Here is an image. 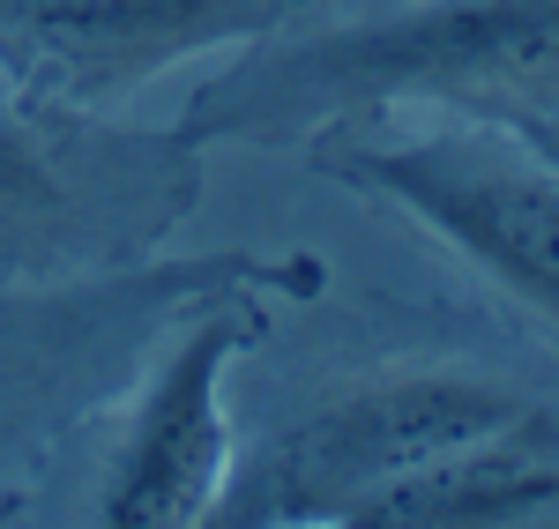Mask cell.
<instances>
[{"instance_id": "obj_4", "label": "cell", "mask_w": 559, "mask_h": 529, "mask_svg": "<svg viewBox=\"0 0 559 529\" xmlns=\"http://www.w3.org/2000/svg\"><path fill=\"white\" fill-rule=\"evenodd\" d=\"M321 291L313 254H202V262H142L90 284H15L0 276V492L31 478L90 410L134 388V365L165 344L179 313L210 291Z\"/></svg>"}, {"instance_id": "obj_1", "label": "cell", "mask_w": 559, "mask_h": 529, "mask_svg": "<svg viewBox=\"0 0 559 529\" xmlns=\"http://www.w3.org/2000/svg\"><path fill=\"white\" fill-rule=\"evenodd\" d=\"M432 105V112H559V0H381L313 15L239 45L187 97V142H306L321 120Z\"/></svg>"}, {"instance_id": "obj_3", "label": "cell", "mask_w": 559, "mask_h": 529, "mask_svg": "<svg viewBox=\"0 0 559 529\" xmlns=\"http://www.w3.org/2000/svg\"><path fill=\"white\" fill-rule=\"evenodd\" d=\"M202 202V142L45 105L0 68V276L90 284L173 247Z\"/></svg>"}, {"instance_id": "obj_2", "label": "cell", "mask_w": 559, "mask_h": 529, "mask_svg": "<svg viewBox=\"0 0 559 529\" xmlns=\"http://www.w3.org/2000/svg\"><path fill=\"white\" fill-rule=\"evenodd\" d=\"M299 157L350 194L395 202L492 291L559 328V157L522 120L381 105L321 120Z\"/></svg>"}, {"instance_id": "obj_5", "label": "cell", "mask_w": 559, "mask_h": 529, "mask_svg": "<svg viewBox=\"0 0 559 529\" xmlns=\"http://www.w3.org/2000/svg\"><path fill=\"white\" fill-rule=\"evenodd\" d=\"M545 402L471 365H388L284 418L254 455H231L210 522H344L366 492L448 447L508 433Z\"/></svg>"}, {"instance_id": "obj_8", "label": "cell", "mask_w": 559, "mask_h": 529, "mask_svg": "<svg viewBox=\"0 0 559 529\" xmlns=\"http://www.w3.org/2000/svg\"><path fill=\"white\" fill-rule=\"evenodd\" d=\"M559 515V433L552 418H522L508 433L448 447L418 470L366 492L344 522L366 529H471V522H552Z\"/></svg>"}, {"instance_id": "obj_7", "label": "cell", "mask_w": 559, "mask_h": 529, "mask_svg": "<svg viewBox=\"0 0 559 529\" xmlns=\"http://www.w3.org/2000/svg\"><path fill=\"white\" fill-rule=\"evenodd\" d=\"M321 0H0V68L45 105L120 112L202 52L247 45Z\"/></svg>"}, {"instance_id": "obj_9", "label": "cell", "mask_w": 559, "mask_h": 529, "mask_svg": "<svg viewBox=\"0 0 559 529\" xmlns=\"http://www.w3.org/2000/svg\"><path fill=\"white\" fill-rule=\"evenodd\" d=\"M522 128H530V134H537V142L559 157V112H545V120H522Z\"/></svg>"}, {"instance_id": "obj_6", "label": "cell", "mask_w": 559, "mask_h": 529, "mask_svg": "<svg viewBox=\"0 0 559 529\" xmlns=\"http://www.w3.org/2000/svg\"><path fill=\"white\" fill-rule=\"evenodd\" d=\"M261 284L210 291L165 328L150 373L134 381L128 433L112 447V470L97 485V522L112 529H187L210 522L231 478V410L224 381L261 344Z\"/></svg>"}]
</instances>
